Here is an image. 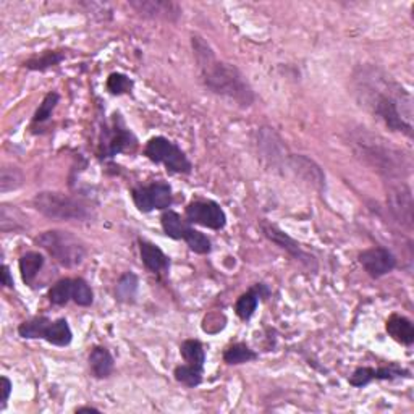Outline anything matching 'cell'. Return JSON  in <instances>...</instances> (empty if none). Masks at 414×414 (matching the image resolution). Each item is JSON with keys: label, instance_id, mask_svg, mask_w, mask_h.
<instances>
[{"label": "cell", "instance_id": "obj_12", "mask_svg": "<svg viewBox=\"0 0 414 414\" xmlns=\"http://www.w3.org/2000/svg\"><path fill=\"white\" fill-rule=\"evenodd\" d=\"M359 264L364 267L367 276L380 278L390 273L397 267V259L387 248H369L359 255Z\"/></svg>", "mask_w": 414, "mask_h": 414}, {"label": "cell", "instance_id": "obj_28", "mask_svg": "<svg viewBox=\"0 0 414 414\" xmlns=\"http://www.w3.org/2000/svg\"><path fill=\"white\" fill-rule=\"evenodd\" d=\"M175 379L180 384H183L186 387H198L201 382H203V369L201 367H196V366H191V364H183V366H178L177 369L173 372Z\"/></svg>", "mask_w": 414, "mask_h": 414}, {"label": "cell", "instance_id": "obj_32", "mask_svg": "<svg viewBox=\"0 0 414 414\" xmlns=\"http://www.w3.org/2000/svg\"><path fill=\"white\" fill-rule=\"evenodd\" d=\"M73 301L78 306H91L94 301V293L90 283L83 278H73Z\"/></svg>", "mask_w": 414, "mask_h": 414}, {"label": "cell", "instance_id": "obj_16", "mask_svg": "<svg viewBox=\"0 0 414 414\" xmlns=\"http://www.w3.org/2000/svg\"><path fill=\"white\" fill-rule=\"evenodd\" d=\"M139 252H141L143 264L146 266L148 271L152 273H165L170 269V261L165 256V252L160 250L159 246H155L154 243L139 240Z\"/></svg>", "mask_w": 414, "mask_h": 414}, {"label": "cell", "instance_id": "obj_6", "mask_svg": "<svg viewBox=\"0 0 414 414\" xmlns=\"http://www.w3.org/2000/svg\"><path fill=\"white\" fill-rule=\"evenodd\" d=\"M144 155L155 164H164L167 170L173 173H190L193 169L186 154L177 144L164 136L149 139L144 148Z\"/></svg>", "mask_w": 414, "mask_h": 414}, {"label": "cell", "instance_id": "obj_18", "mask_svg": "<svg viewBox=\"0 0 414 414\" xmlns=\"http://www.w3.org/2000/svg\"><path fill=\"white\" fill-rule=\"evenodd\" d=\"M90 367L97 379H106L113 372L115 361H113L110 351L102 346H96L90 355Z\"/></svg>", "mask_w": 414, "mask_h": 414}, {"label": "cell", "instance_id": "obj_37", "mask_svg": "<svg viewBox=\"0 0 414 414\" xmlns=\"http://www.w3.org/2000/svg\"><path fill=\"white\" fill-rule=\"evenodd\" d=\"M91 411H96L99 413V410H96V408H91V406H85V408H78L76 413H91Z\"/></svg>", "mask_w": 414, "mask_h": 414}, {"label": "cell", "instance_id": "obj_22", "mask_svg": "<svg viewBox=\"0 0 414 414\" xmlns=\"http://www.w3.org/2000/svg\"><path fill=\"white\" fill-rule=\"evenodd\" d=\"M261 290H262V285H257L256 288L250 290V292L241 294V297L238 298L235 313L241 320L251 319L252 314L256 313L257 304H259V297H261Z\"/></svg>", "mask_w": 414, "mask_h": 414}, {"label": "cell", "instance_id": "obj_17", "mask_svg": "<svg viewBox=\"0 0 414 414\" xmlns=\"http://www.w3.org/2000/svg\"><path fill=\"white\" fill-rule=\"evenodd\" d=\"M387 334L398 343L410 346L414 341V327L413 322L405 315L392 314L385 324Z\"/></svg>", "mask_w": 414, "mask_h": 414}, {"label": "cell", "instance_id": "obj_3", "mask_svg": "<svg viewBox=\"0 0 414 414\" xmlns=\"http://www.w3.org/2000/svg\"><path fill=\"white\" fill-rule=\"evenodd\" d=\"M355 151L364 162L385 178L397 180L410 173V160L398 149L374 134L362 133L355 139Z\"/></svg>", "mask_w": 414, "mask_h": 414}, {"label": "cell", "instance_id": "obj_29", "mask_svg": "<svg viewBox=\"0 0 414 414\" xmlns=\"http://www.w3.org/2000/svg\"><path fill=\"white\" fill-rule=\"evenodd\" d=\"M64 59H65V55L62 54V52H45L44 55L36 57V59H31V60L26 62L24 66L29 70L43 71V70L50 69V66L59 65Z\"/></svg>", "mask_w": 414, "mask_h": 414}, {"label": "cell", "instance_id": "obj_24", "mask_svg": "<svg viewBox=\"0 0 414 414\" xmlns=\"http://www.w3.org/2000/svg\"><path fill=\"white\" fill-rule=\"evenodd\" d=\"M48 297L49 301L55 306H65L70 299H73V278H64L52 285Z\"/></svg>", "mask_w": 414, "mask_h": 414}, {"label": "cell", "instance_id": "obj_31", "mask_svg": "<svg viewBox=\"0 0 414 414\" xmlns=\"http://www.w3.org/2000/svg\"><path fill=\"white\" fill-rule=\"evenodd\" d=\"M186 245L190 246L191 251L198 252V255H209L212 251V245H210V240L207 238L204 233H201L198 230L191 229L188 235L185 238Z\"/></svg>", "mask_w": 414, "mask_h": 414}, {"label": "cell", "instance_id": "obj_20", "mask_svg": "<svg viewBox=\"0 0 414 414\" xmlns=\"http://www.w3.org/2000/svg\"><path fill=\"white\" fill-rule=\"evenodd\" d=\"M44 266V256L41 252L31 251L20 257V272L26 285H31Z\"/></svg>", "mask_w": 414, "mask_h": 414}, {"label": "cell", "instance_id": "obj_15", "mask_svg": "<svg viewBox=\"0 0 414 414\" xmlns=\"http://www.w3.org/2000/svg\"><path fill=\"white\" fill-rule=\"evenodd\" d=\"M288 165L292 172L297 173V177L301 178L306 183L313 185L314 188L322 190L325 186V175L314 160L308 159L306 155H290Z\"/></svg>", "mask_w": 414, "mask_h": 414}, {"label": "cell", "instance_id": "obj_1", "mask_svg": "<svg viewBox=\"0 0 414 414\" xmlns=\"http://www.w3.org/2000/svg\"><path fill=\"white\" fill-rule=\"evenodd\" d=\"M356 85L359 101L374 117L392 131L413 136V99L405 87L377 69L361 70Z\"/></svg>", "mask_w": 414, "mask_h": 414}, {"label": "cell", "instance_id": "obj_4", "mask_svg": "<svg viewBox=\"0 0 414 414\" xmlns=\"http://www.w3.org/2000/svg\"><path fill=\"white\" fill-rule=\"evenodd\" d=\"M34 209L52 220L85 222L92 217L90 206L59 191H43L33 199Z\"/></svg>", "mask_w": 414, "mask_h": 414}, {"label": "cell", "instance_id": "obj_8", "mask_svg": "<svg viewBox=\"0 0 414 414\" xmlns=\"http://www.w3.org/2000/svg\"><path fill=\"white\" fill-rule=\"evenodd\" d=\"M387 204L393 219L406 230H413V193L405 183H393L388 188Z\"/></svg>", "mask_w": 414, "mask_h": 414}, {"label": "cell", "instance_id": "obj_26", "mask_svg": "<svg viewBox=\"0 0 414 414\" xmlns=\"http://www.w3.org/2000/svg\"><path fill=\"white\" fill-rule=\"evenodd\" d=\"M52 322L48 317H34L23 322L18 327V334L20 336L28 340H34V338H44L45 330H48L49 324Z\"/></svg>", "mask_w": 414, "mask_h": 414}, {"label": "cell", "instance_id": "obj_30", "mask_svg": "<svg viewBox=\"0 0 414 414\" xmlns=\"http://www.w3.org/2000/svg\"><path fill=\"white\" fill-rule=\"evenodd\" d=\"M23 185V173L15 167H3L0 172V191L8 193V191L18 190Z\"/></svg>", "mask_w": 414, "mask_h": 414}, {"label": "cell", "instance_id": "obj_2", "mask_svg": "<svg viewBox=\"0 0 414 414\" xmlns=\"http://www.w3.org/2000/svg\"><path fill=\"white\" fill-rule=\"evenodd\" d=\"M193 50L206 87L241 107H250L255 102V92L241 71L236 66L217 60L214 50L199 36L193 38Z\"/></svg>", "mask_w": 414, "mask_h": 414}, {"label": "cell", "instance_id": "obj_34", "mask_svg": "<svg viewBox=\"0 0 414 414\" xmlns=\"http://www.w3.org/2000/svg\"><path fill=\"white\" fill-rule=\"evenodd\" d=\"M107 90L117 96L127 94L133 90V81L123 73H112L107 80Z\"/></svg>", "mask_w": 414, "mask_h": 414}, {"label": "cell", "instance_id": "obj_23", "mask_svg": "<svg viewBox=\"0 0 414 414\" xmlns=\"http://www.w3.org/2000/svg\"><path fill=\"white\" fill-rule=\"evenodd\" d=\"M180 351H181V356H183V359L186 361V364L201 367V369H203L206 362V351H204V346L201 345V341L186 340L181 343Z\"/></svg>", "mask_w": 414, "mask_h": 414}, {"label": "cell", "instance_id": "obj_36", "mask_svg": "<svg viewBox=\"0 0 414 414\" xmlns=\"http://www.w3.org/2000/svg\"><path fill=\"white\" fill-rule=\"evenodd\" d=\"M2 285L7 288H13V277L10 273L8 266H2Z\"/></svg>", "mask_w": 414, "mask_h": 414}, {"label": "cell", "instance_id": "obj_35", "mask_svg": "<svg viewBox=\"0 0 414 414\" xmlns=\"http://www.w3.org/2000/svg\"><path fill=\"white\" fill-rule=\"evenodd\" d=\"M0 392H2V397H0V403H2V408L5 406V403L8 401L10 393H12V382L8 380V377H2L0 379Z\"/></svg>", "mask_w": 414, "mask_h": 414}, {"label": "cell", "instance_id": "obj_11", "mask_svg": "<svg viewBox=\"0 0 414 414\" xmlns=\"http://www.w3.org/2000/svg\"><path fill=\"white\" fill-rule=\"evenodd\" d=\"M261 230H262L264 235H266L267 240H271L273 245L282 248V250L287 251L288 255H292L294 259H297V261L303 262L304 266H308L310 269L317 267L314 256L308 255V252L304 251L301 246H299V243L294 241L292 236H288L287 233L282 231L280 229H278V227L269 224V222H262Z\"/></svg>", "mask_w": 414, "mask_h": 414}, {"label": "cell", "instance_id": "obj_5", "mask_svg": "<svg viewBox=\"0 0 414 414\" xmlns=\"http://www.w3.org/2000/svg\"><path fill=\"white\" fill-rule=\"evenodd\" d=\"M36 243L64 267L80 266L86 257V248L83 245V241L75 235H71L70 231H44L36 238Z\"/></svg>", "mask_w": 414, "mask_h": 414}, {"label": "cell", "instance_id": "obj_10", "mask_svg": "<svg viewBox=\"0 0 414 414\" xmlns=\"http://www.w3.org/2000/svg\"><path fill=\"white\" fill-rule=\"evenodd\" d=\"M186 219L191 224H198L212 230L224 229L227 215L222 207L214 201H194L186 207Z\"/></svg>", "mask_w": 414, "mask_h": 414}, {"label": "cell", "instance_id": "obj_19", "mask_svg": "<svg viewBox=\"0 0 414 414\" xmlns=\"http://www.w3.org/2000/svg\"><path fill=\"white\" fill-rule=\"evenodd\" d=\"M160 224H162L165 235L173 238V240H185L191 230V227L181 219V215L173 210L164 212L160 217Z\"/></svg>", "mask_w": 414, "mask_h": 414}, {"label": "cell", "instance_id": "obj_21", "mask_svg": "<svg viewBox=\"0 0 414 414\" xmlns=\"http://www.w3.org/2000/svg\"><path fill=\"white\" fill-rule=\"evenodd\" d=\"M71 338H73V334H71L70 325L65 319H59L55 320V322H50L44 335V340L55 346L70 345Z\"/></svg>", "mask_w": 414, "mask_h": 414}, {"label": "cell", "instance_id": "obj_33", "mask_svg": "<svg viewBox=\"0 0 414 414\" xmlns=\"http://www.w3.org/2000/svg\"><path fill=\"white\" fill-rule=\"evenodd\" d=\"M59 99H60V96L57 94V92H49V94L44 97L43 104H41L39 108L34 113V118H33L34 125H36V123H44V122L49 120V118L52 117V112H54L55 106L59 104Z\"/></svg>", "mask_w": 414, "mask_h": 414}, {"label": "cell", "instance_id": "obj_13", "mask_svg": "<svg viewBox=\"0 0 414 414\" xmlns=\"http://www.w3.org/2000/svg\"><path fill=\"white\" fill-rule=\"evenodd\" d=\"M129 5L143 17L159 18L165 22H175L181 15L178 3L170 0H131Z\"/></svg>", "mask_w": 414, "mask_h": 414}, {"label": "cell", "instance_id": "obj_14", "mask_svg": "<svg viewBox=\"0 0 414 414\" xmlns=\"http://www.w3.org/2000/svg\"><path fill=\"white\" fill-rule=\"evenodd\" d=\"M397 377H410V371L403 369V367L397 364L379 367V369H374V367H359L350 377V384L353 387H364L371 384L372 380H393Z\"/></svg>", "mask_w": 414, "mask_h": 414}, {"label": "cell", "instance_id": "obj_27", "mask_svg": "<svg viewBox=\"0 0 414 414\" xmlns=\"http://www.w3.org/2000/svg\"><path fill=\"white\" fill-rule=\"evenodd\" d=\"M138 277L134 276L133 272H127L123 273L120 277V280L117 283V298L120 299L123 303H129L133 301L134 297H136V292H138Z\"/></svg>", "mask_w": 414, "mask_h": 414}, {"label": "cell", "instance_id": "obj_9", "mask_svg": "<svg viewBox=\"0 0 414 414\" xmlns=\"http://www.w3.org/2000/svg\"><path fill=\"white\" fill-rule=\"evenodd\" d=\"M136 146L138 141L136 138H134V134L125 127L120 115H117L115 120H113L112 128L104 131L101 154H104V157H115V155L120 152L133 151Z\"/></svg>", "mask_w": 414, "mask_h": 414}, {"label": "cell", "instance_id": "obj_7", "mask_svg": "<svg viewBox=\"0 0 414 414\" xmlns=\"http://www.w3.org/2000/svg\"><path fill=\"white\" fill-rule=\"evenodd\" d=\"M134 206L141 212H151L154 209H167L172 206V188L167 183H154L149 186H139L131 191Z\"/></svg>", "mask_w": 414, "mask_h": 414}, {"label": "cell", "instance_id": "obj_25", "mask_svg": "<svg viewBox=\"0 0 414 414\" xmlns=\"http://www.w3.org/2000/svg\"><path fill=\"white\" fill-rule=\"evenodd\" d=\"M256 358H257V355L245 343L231 345L225 350V353H224V361L227 362V364H231V366L245 364V362L255 361Z\"/></svg>", "mask_w": 414, "mask_h": 414}]
</instances>
